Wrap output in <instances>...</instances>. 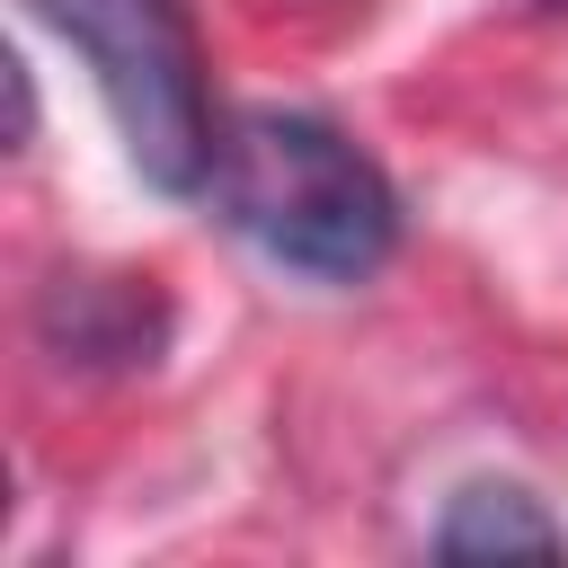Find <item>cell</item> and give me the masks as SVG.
I'll list each match as a JSON object with an SVG mask.
<instances>
[{
	"mask_svg": "<svg viewBox=\"0 0 568 568\" xmlns=\"http://www.w3.org/2000/svg\"><path fill=\"white\" fill-rule=\"evenodd\" d=\"M213 213L302 284H373L399 257V186L390 169L311 106H240L213 151Z\"/></svg>",
	"mask_w": 568,
	"mask_h": 568,
	"instance_id": "6da1fadb",
	"label": "cell"
},
{
	"mask_svg": "<svg viewBox=\"0 0 568 568\" xmlns=\"http://www.w3.org/2000/svg\"><path fill=\"white\" fill-rule=\"evenodd\" d=\"M36 346L62 373H142L169 346V302L151 275H53L36 293Z\"/></svg>",
	"mask_w": 568,
	"mask_h": 568,
	"instance_id": "3957f363",
	"label": "cell"
},
{
	"mask_svg": "<svg viewBox=\"0 0 568 568\" xmlns=\"http://www.w3.org/2000/svg\"><path fill=\"white\" fill-rule=\"evenodd\" d=\"M98 80L124 160L160 195H204L213 186V98H204V44L186 0H27Z\"/></svg>",
	"mask_w": 568,
	"mask_h": 568,
	"instance_id": "7a4b0ae2",
	"label": "cell"
},
{
	"mask_svg": "<svg viewBox=\"0 0 568 568\" xmlns=\"http://www.w3.org/2000/svg\"><path fill=\"white\" fill-rule=\"evenodd\" d=\"M568 532L550 524V506L524 488V479H470L453 488L444 524H435V559L470 568V559H559Z\"/></svg>",
	"mask_w": 568,
	"mask_h": 568,
	"instance_id": "277c9868",
	"label": "cell"
},
{
	"mask_svg": "<svg viewBox=\"0 0 568 568\" xmlns=\"http://www.w3.org/2000/svg\"><path fill=\"white\" fill-rule=\"evenodd\" d=\"M524 9H532V18H568V0H524Z\"/></svg>",
	"mask_w": 568,
	"mask_h": 568,
	"instance_id": "5b68a950",
	"label": "cell"
}]
</instances>
